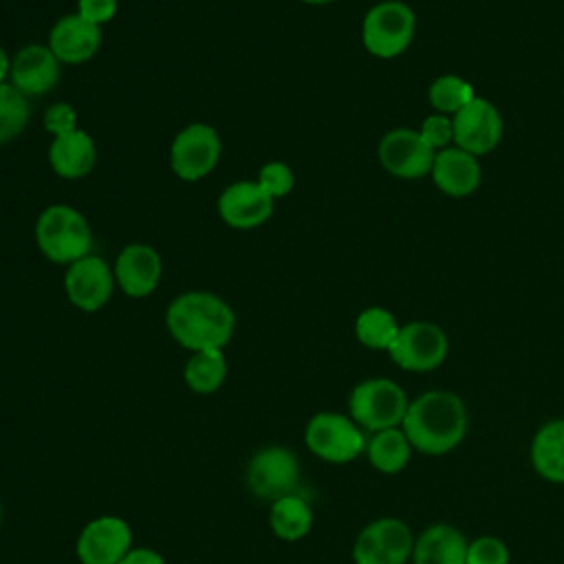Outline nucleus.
I'll return each mask as SVG.
<instances>
[{"mask_svg": "<svg viewBox=\"0 0 564 564\" xmlns=\"http://www.w3.org/2000/svg\"><path fill=\"white\" fill-rule=\"evenodd\" d=\"M165 328L189 352L223 350L236 330V313L212 291H185L165 311Z\"/></svg>", "mask_w": 564, "mask_h": 564, "instance_id": "f257e3e1", "label": "nucleus"}, {"mask_svg": "<svg viewBox=\"0 0 564 564\" xmlns=\"http://www.w3.org/2000/svg\"><path fill=\"white\" fill-rule=\"evenodd\" d=\"M410 445L423 454L452 452L467 434V408L449 390H430L410 401L401 421Z\"/></svg>", "mask_w": 564, "mask_h": 564, "instance_id": "f03ea898", "label": "nucleus"}, {"mask_svg": "<svg viewBox=\"0 0 564 564\" xmlns=\"http://www.w3.org/2000/svg\"><path fill=\"white\" fill-rule=\"evenodd\" d=\"M40 253L59 267H68L93 253V229L86 216L66 203L46 205L33 227Z\"/></svg>", "mask_w": 564, "mask_h": 564, "instance_id": "7ed1b4c3", "label": "nucleus"}, {"mask_svg": "<svg viewBox=\"0 0 564 564\" xmlns=\"http://www.w3.org/2000/svg\"><path fill=\"white\" fill-rule=\"evenodd\" d=\"M414 29L416 18L405 2L383 0L366 11L361 22V42L370 55L392 59L412 44Z\"/></svg>", "mask_w": 564, "mask_h": 564, "instance_id": "20e7f679", "label": "nucleus"}, {"mask_svg": "<svg viewBox=\"0 0 564 564\" xmlns=\"http://www.w3.org/2000/svg\"><path fill=\"white\" fill-rule=\"evenodd\" d=\"M223 139L212 123L194 121L181 128L167 150L170 170L183 183L207 178L220 163Z\"/></svg>", "mask_w": 564, "mask_h": 564, "instance_id": "39448f33", "label": "nucleus"}, {"mask_svg": "<svg viewBox=\"0 0 564 564\" xmlns=\"http://www.w3.org/2000/svg\"><path fill=\"white\" fill-rule=\"evenodd\" d=\"M410 401L405 390L386 377H375L357 383L348 397L350 419L370 432L399 427Z\"/></svg>", "mask_w": 564, "mask_h": 564, "instance_id": "423d86ee", "label": "nucleus"}, {"mask_svg": "<svg viewBox=\"0 0 564 564\" xmlns=\"http://www.w3.org/2000/svg\"><path fill=\"white\" fill-rule=\"evenodd\" d=\"M306 447L322 460L344 465L366 452L361 427L346 414L317 412L304 430Z\"/></svg>", "mask_w": 564, "mask_h": 564, "instance_id": "0eeeda50", "label": "nucleus"}, {"mask_svg": "<svg viewBox=\"0 0 564 564\" xmlns=\"http://www.w3.org/2000/svg\"><path fill=\"white\" fill-rule=\"evenodd\" d=\"M447 348V335L441 326L416 319L399 328V335L388 352L399 368L410 372H427L445 361Z\"/></svg>", "mask_w": 564, "mask_h": 564, "instance_id": "6e6552de", "label": "nucleus"}, {"mask_svg": "<svg viewBox=\"0 0 564 564\" xmlns=\"http://www.w3.org/2000/svg\"><path fill=\"white\" fill-rule=\"evenodd\" d=\"M414 538L410 527L399 518H379L366 524L355 544V564H405L412 557Z\"/></svg>", "mask_w": 564, "mask_h": 564, "instance_id": "1a4fd4ad", "label": "nucleus"}, {"mask_svg": "<svg viewBox=\"0 0 564 564\" xmlns=\"http://www.w3.org/2000/svg\"><path fill=\"white\" fill-rule=\"evenodd\" d=\"M297 478H300L297 456L282 445H269L258 449L247 465L249 491L269 502H275L282 496L295 494Z\"/></svg>", "mask_w": 564, "mask_h": 564, "instance_id": "9d476101", "label": "nucleus"}, {"mask_svg": "<svg viewBox=\"0 0 564 564\" xmlns=\"http://www.w3.org/2000/svg\"><path fill=\"white\" fill-rule=\"evenodd\" d=\"M115 286L117 282L112 267L97 253H88L66 267L64 293L82 313L101 311L110 302Z\"/></svg>", "mask_w": 564, "mask_h": 564, "instance_id": "9b49d317", "label": "nucleus"}, {"mask_svg": "<svg viewBox=\"0 0 564 564\" xmlns=\"http://www.w3.org/2000/svg\"><path fill=\"white\" fill-rule=\"evenodd\" d=\"M216 212L227 227L249 231L269 223L275 212V200L258 185L256 178H242L229 183L220 192Z\"/></svg>", "mask_w": 564, "mask_h": 564, "instance_id": "f8f14e48", "label": "nucleus"}, {"mask_svg": "<svg viewBox=\"0 0 564 564\" xmlns=\"http://www.w3.org/2000/svg\"><path fill=\"white\" fill-rule=\"evenodd\" d=\"M379 163L399 178H421L432 172L436 152L423 141L419 130L394 128L386 132L377 148Z\"/></svg>", "mask_w": 564, "mask_h": 564, "instance_id": "ddd939ff", "label": "nucleus"}, {"mask_svg": "<svg viewBox=\"0 0 564 564\" xmlns=\"http://www.w3.org/2000/svg\"><path fill=\"white\" fill-rule=\"evenodd\" d=\"M452 123L456 148L474 156H482L496 150L502 139V117L498 108L478 95L452 117Z\"/></svg>", "mask_w": 564, "mask_h": 564, "instance_id": "4468645a", "label": "nucleus"}, {"mask_svg": "<svg viewBox=\"0 0 564 564\" xmlns=\"http://www.w3.org/2000/svg\"><path fill=\"white\" fill-rule=\"evenodd\" d=\"M112 271L117 289L123 295L132 300H143L159 289L163 275V260L152 245L130 242L117 253Z\"/></svg>", "mask_w": 564, "mask_h": 564, "instance_id": "2eb2a0df", "label": "nucleus"}, {"mask_svg": "<svg viewBox=\"0 0 564 564\" xmlns=\"http://www.w3.org/2000/svg\"><path fill=\"white\" fill-rule=\"evenodd\" d=\"M132 549V529L119 516H99L90 520L75 544L82 564H119Z\"/></svg>", "mask_w": 564, "mask_h": 564, "instance_id": "dca6fc26", "label": "nucleus"}, {"mask_svg": "<svg viewBox=\"0 0 564 564\" xmlns=\"http://www.w3.org/2000/svg\"><path fill=\"white\" fill-rule=\"evenodd\" d=\"M62 64L48 48V44L31 42L18 48L11 57L9 84L15 86L24 97H42L51 93L59 82Z\"/></svg>", "mask_w": 564, "mask_h": 564, "instance_id": "f3484780", "label": "nucleus"}, {"mask_svg": "<svg viewBox=\"0 0 564 564\" xmlns=\"http://www.w3.org/2000/svg\"><path fill=\"white\" fill-rule=\"evenodd\" d=\"M101 26L90 24L77 11L66 13L48 31V48L64 66H79L90 62L101 48Z\"/></svg>", "mask_w": 564, "mask_h": 564, "instance_id": "a211bd4d", "label": "nucleus"}, {"mask_svg": "<svg viewBox=\"0 0 564 564\" xmlns=\"http://www.w3.org/2000/svg\"><path fill=\"white\" fill-rule=\"evenodd\" d=\"M95 163H97V143L84 128H77L73 132L51 139L48 165L59 178H66V181L84 178L93 172Z\"/></svg>", "mask_w": 564, "mask_h": 564, "instance_id": "6ab92c4d", "label": "nucleus"}, {"mask_svg": "<svg viewBox=\"0 0 564 564\" xmlns=\"http://www.w3.org/2000/svg\"><path fill=\"white\" fill-rule=\"evenodd\" d=\"M432 178L441 192L447 196H469L480 185V165L478 156L449 145L445 150H438L432 163Z\"/></svg>", "mask_w": 564, "mask_h": 564, "instance_id": "aec40b11", "label": "nucleus"}, {"mask_svg": "<svg viewBox=\"0 0 564 564\" xmlns=\"http://www.w3.org/2000/svg\"><path fill=\"white\" fill-rule=\"evenodd\" d=\"M467 546L465 535L445 522L427 527L416 540L412 549L414 564H467Z\"/></svg>", "mask_w": 564, "mask_h": 564, "instance_id": "412c9836", "label": "nucleus"}, {"mask_svg": "<svg viewBox=\"0 0 564 564\" xmlns=\"http://www.w3.org/2000/svg\"><path fill=\"white\" fill-rule=\"evenodd\" d=\"M531 463L544 480L564 482V419H553L535 432Z\"/></svg>", "mask_w": 564, "mask_h": 564, "instance_id": "4be33fe9", "label": "nucleus"}, {"mask_svg": "<svg viewBox=\"0 0 564 564\" xmlns=\"http://www.w3.org/2000/svg\"><path fill=\"white\" fill-rule=\"evenodd\" d=\"M269 524H271V531L284 542L302 540L304 535H308L313 527L311 505L297 494L282 496L275 502H271Z\"/></svg>", "mask_w": 564, "mask_h": 564, "instance_id": "5701e85b", "label": "nucleus"}, {"mask_svg": "<svg viewBox=\"0 0 564 564\" xmlns=\"http://www.w3.org/2000/svg\"><path fill=\"white\" fill-rule=\"evenodd\" d=\"M412 445L401 427H388L375 432L366 443V456L370 465L381 474H397L410 463Z\"/></svg>", "mask_w": 564, "mask_h": 564, "instance_id": "b1692460", "label": "nucleus"}, {"mask_svg": "<svg viewBox=\"0 0 564 564\" xmlns=\"http://www.w3.org/2000/svg\"><path fill=\"white\" fill-rule=\"evenodd\" d=\"M187 388L196 394H214L227 379V359L223 350H198L192 352L183 368Z\"/></svg>", "mask_w": 564, "mask_h": 564, "instance_id": "393cba45", "label": "nucleus"}, {"mask_svg": "<svg viewBox=\"0 0 564 564\" xmlns=\"http://www.w3.org/2000/svg\"><path fill=\"white\" fill-rule=\"evenodd\" d=\"M399 328L397 317L381 306L364 308L355 319V335L370 350H390Z\"/></svg>", "mask_w": 564, "mask_h": 564, "instance_id": "a878e982", "label": "nucleus"}, {"mask_svg": "<svg viewBox=\"0 0 564 564\" xmlns=\"http://www.w3.org/2000/svg\"><path fill=\"white\" fill-rule=\"evenodd\" d=\"M31 106L15 86L0 84V145L15 141L29 126Z\"/></svg>", "mask_w": 564, "mask_h": 564, "instance_id": "bb28decb", "label": "nucleus"}, {"mask_svg": "<svg viewBox=\"0 0 564 564\" xmlns=\"http://www.w3.org/2000/svg\"><path fill=\"white\" fill-rule=\"evenodd\" d=\"M430 104L438 115H456L458 110H463L474 97V88L469 82H465L458 75H441L432 82L430 86Z\"/></svg>", "mask_w": 564, "mask_h": 564, "instance_id": "cd10ccee", "label": "nucleus"}, {"mask_svg": "<svg viewBox=\"0 0 564 564\" xmlns=\"http://www.w3.org/2000/svg\"><path fill=\"white\" fill-rule=\"evenodd\" d=\"M256 181L273 200L289 196L295 187V174H293L291 165L284 161H267L258 170Z\"/></svg>", "mask_w": 564, "mask_h": 564, "instance_id": "c85d7f7f", "label": "nucleus"}, {"mask_svg": "<svg viewBox=\"0 0 564 564\" xmlns=\"http://www.w3.org/2000/svg\"><path fill=\"white\" fill-rule=\"evenodd\" d=\"M509 546L494 535H482L469 542L467 564H509Z\"/></svg>", "mask_w": 564, "mask_h": 564, "instance_id": "c756f323", "label": "nucleus"}, {"mask_svg": "<svg viewBox=\"0 0 564 564\" xmlns=\"http://www.w3.org/2000/svg\"><path fill=\"white\" fill-rule=\"evenodd\" d=\"M42 126H44V130L51 134V139L77 130L79 126H77V110H75V106L68 104V101H55V104H51V106L44 110Z\"/></svg>", "mask_w": 564, "mask_h": 564, "instance_id": "7c9ffc66", "label": "nucleus"}, {"mask_svg": "<svg viewBox=\"0 0 564 564\" xmlns=\"http://www.w3.org/2000/svg\"><path fill=\"white\" fill-rule=\"evenodd\" d=\"M421 137L423 141L434 150H445L449 148V143L454 141V123H452V117L447 115H432L423 121L421 126Z\"/></svg>", "mask_w": 564, "mask_h": 564, "instance_id": "2f4dec72", "label": "nucleus"}, {"mask_svg": "<svg viewBox=\"0 0 564 564\" xmlns=\"http://www.w3.org/2000/svg\"><path fill=\"white\" fill-rule=\"evenodd\" d=\"M119 0H77V13L95 26H104L115 20Z\"/></svg>", "mask_w": 564, "mask_h": 564, "instance_id": "473e14b6", "label": "nucleus"}, {"mask_svg": "<svg viewBox=\"0 0 564 564\" xmlns=\"http://www.w3.org/2000/svg\"><path fill=\"white\" fill-rule=\"evenodd\" d=\"M119 564H165L163 555L148 546H132Z\"/></svg>", "mask_w": 564, "mask_h": 564, "instance_id": "72a5a7b5", "label": "nucleus"}, {"mask_svg": "<svg viewBox=\"0 0 564 564\" xmlns=\"http://www.w3.org/2000/svg\"><path fill=\"white\" fill-rule=\"evenodd\" d=\"M9 68H11V57L7 55L4 46L0 44V84L9 82Z\"/></svg>", "mask_w": 564, "mask_h": 564, "instance_id": "f704fd0d", "label": "nucleus"}, {"mask_svg": "<svg viewBox=\"0 0 564 564\" xmlns=\"http://www.w3.org/2000/svg\"><path fill=\"white\" fill-rule=\"evenodd\" d=\"M300 2H304V4H315V7H322V4H330V2H335V0H300Z\"/></svg>", "mask_w": 564, "mask_h": 564, "instance_id": "c9c22d12", "label": "nucleus"}, {"mask_svg": "<svg viewBox=\"0 0 564 564\" xmlns=\"http://www.w3.org/2000/svg\"><path fill=\"white\" fill-rule=\"evenodd\" d=\"M0 522H2V505H0Z\"/></svg>", "mask_w": 564, "mask_h": 564, "instance_id": "e433bc0d", "label": "nucleus"}]
</instances>
